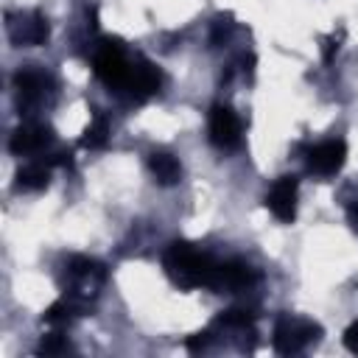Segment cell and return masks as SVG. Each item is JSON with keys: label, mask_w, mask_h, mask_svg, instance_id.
Returning <instances> with one entry per match:
<instances>
[{"label": "cell", "mask_w": 358, "mask_h": 358, "mask_svg": "<svg viewBox=\"0 0 358 358\" xmlns=\"http://www.w3.org/2000/svg\"><path fill=\"white\" fill-rule=\"evenodd\" d=\"M162 268L168 280L182 291L213 288L218 260L190 241H171L168 249L162 252Z\"/></svg>", "instance_id": "cell-1"}, {"label": "cell", "mask_w": 358, "mask_h": 358, "mask_svg": "<svg viewBox=\"0 0 358 358\" xmlns=\"http://www.w3.org/2000/svg\"><path fill=\"white\" fill-rule=\"evenodd\" d=\"M129 67H131V56L126 53L123 42L117 36H103L95 50H92V73L95 78L109 90V92H117L129 76Z\"/></svg>", "instance_id": "cell-2"}, {"label": "cell", "mask_w": 358, "mask_h": 358, "mask_svg": "<svg viewBox=\"0 0 358 358\" xmlns=\"http://www.w3.org/2000/svg\"><path fill=\"white\" fill-rule=\"evenodd\" d=\"M319 338H322V324L302 319V316H291V313L277 316L274 330H271V347L280 355H296L305 347L316 344Z\"/></svg>", "instance_id": "cell-3"}, {"label": "cell", "mask_w": 358, "mask_h": 358, "mask_svg": "<svg viewBox=\"0 0 358 358\" xmlns=\"http://www.w3.org/2000/svg\"><path fill=\"white\" fill-rule=\"evenodd\" d=\"M106 282V268L92 260V257H70L67 263V282H64V296L76 299L78 305H90V299L98 296V288Z\"/></svg>", "instance_id": "cell-4"}, {"label": "cell", "mask_w": 358, "mask_h": 358, "mask_svg": "<svg viewBox=\"0 0 358 358\" xmlns=\"http://www.w3.org/2000/svg\"><path fill=\"white\" fill-rule=\"evenodd\" d=\"M14 90H17V106H20V115H22V112H34V109H42L45 103H50V98L56 92V84L45 70L28 64V67L17 70Z\"/></svg>", "instance_id": "cell-5"}, {"label": "cell", "mask_w": 358, "mask_h": 358, "mask_svg": "<svg viewBox=\"0 0 358 358\" xmlns=\"http://www.w3.org/2000/svg\"><path fill=\"white\" fill-rule=\"evenodd\" d=\"M159 87H162L159 67L154 62H148L145 56H134L131 59V67H129V76H126L123 87L115 95L123 98V101H129V103H143L151 95H157Z\"/></svg>", "instance_id": "cell-6"}, {"label": "cell", "mask_w": 358, "mask_h": 358, "mask_svg": "<svg viewBox=\"0 0 358 358\" xmlns=\"http://www.w3.org/2000/svg\"><path fill=\"white\" fill-rule=\"evenodd\" d=\"M6 31H8V39H11L14 48H39L50 36V25H48V17L42 11L8 14Z\"/></svg>", "instance_id": "cell-7"}, {"label": "cell", "mask_w": 358, "mask_h": 358, "mask_svg": "<svg viewBox=\"0 0 358 358\" xmlns=\"http://www.w3.org/2000/svg\"><path fill=\"white\" fill-rule=\"evenodd\" d=\"M241 134H243V126H241V117L232 106L227 103H213L210 106V115H207V137L215 148L221 151H232L241 145Z\"/></svg>", "instance_id": "cell-8"}, {"label": "cell", "mask_w": 358, "mask_h": 358, "mask_svg": "<svg viewBox=\"0 0 358 358\" xmlns=\"http://www.w3.org/2000/svg\"><path fill=\"white\" fill-rule=\"evenodd\" d=\"M260 280L257 268L241 257H232V260H218V271H215V280H213V288L215 294H238V291H249L255 288Z\"/></svg>", "instance_id": "cell-9"}, {"label": "cell", "mask_w": 358, "mask_h": 358, "mask_svg": "<svg viewBox=\"0 0 358 358\" xmlns=\"http://www.w3.org/2000/svg\"><path fill=\"white\" fill-rule=\"evenodd\" d=\"M53 143V129L42 120H25L11 131L8 151L14 157H28V154H42Z\"/></svg>", "instance_id": "cell-10"}, {"label": "cell", "mask_w": 358, "mask_h": 358, "mask_svg": "<svg viewBox=\"0 0 358 358\" xmlns=\"http://www.w3.org/2000/svg\"><path fill=\"white\" fill-rule=\"evenodd\" d=\"M344 162H347V143L341 137L316 143L305 154V165L316 176H333V173H338L344 168Z\"/></svg>", "instance_id": "cell-11"}, {"label": "cell", "mask_w": 358, "mask_h": 358, "mask_svg": "<svg viewBox=\"0 0 358 358\" xmlns=\"http://www.w3.org/2000/svg\"><path fill=\"white\" fill-rule=\"evenodd\" d=\"M296 199H299V179L294 173H285L280 179H274L271 190L266 193V207L271 210V215L282 224H294L296 218Z\"/></svg>", "instance_id": "cell-12"}, {"label": "cell", "mask_w": 358, "mask_h": 358, "mask_svg": "<svg viewBox=\"0 0 358 358\" xmlns=\"http://www.w3.org/2000/svg\"><path fill=\"white\" fill-rule=\"evenodd\" d=\"M148 171H151L154 182L162 185V187H171V185H176L182 179V165L168 151H151L148 154Z\"/></svg>", "instance_id": "cell-13"}, {"label": "cell", "mask_w": 358, "mask_h": 358, "mask_svg": "<svg viewBox=\"0 0 358 358\" xmlns=\"http://www.w3.org/2000/svg\"><path fill=\"white\" fill-rule=\"evenodd\" d=\"M50 162L48 159H34V162H25L20 171H17V176H14V187L17 190H42V187H48V182H50Z\"/></svg>", "instance_id": "cell-14"}, {"label": "cell", "mask_w": 358, "mask_h": 358, "mask_svg": "<svg viewBox=\"0 0 358 358\" xmlns=\"http://www.w3.org/2000/svg\"><path fill=\"white\" fill-rule=\"evenodd\" d=\"M84 313H87L84 305H78V302L70 299V296H62V299H56V302L42 313V322L50 324L53 330H64L67 324H73L76 316H84Z\"/></svg>", "instance_id": "cell-15"}, {"label": "cell", "mask_w": 358, "mask_h": 358, "mask_svg": "<svg viewBox=\"0 0 358 358\" xmlns=\"http://www.w3.org/2000/svg\"><path fill=\"white\" fill-rule=\"evenodd\" d=\"M106 143H109V117H106L103 112H95V115L90 117V123L84 126V134H81L78 145H81V148H90V151H98V148H103Z\"/></svg>", "instance_id": "cell-16"}, {"label": "cell", "mask_w": 358, "mask_h": 358, "mask_svg": "<svg viewBox=\"0 0 358 358\" xmlns=\"http://www.w3.org/2000/svg\"><path fill=\"white\" fill-rule=\"evenodd\" d=\"M36 352L39 355H62V352H70V341H67V336L62 330H53V333L42 336Z\"/></svg>", "instance_id": "cell-17"}, {"label": "cell", "mask_w": 358, "mask_h": 358, "mask_svg": "<svg viewBox=\"0 0 358 358\" xmlns=\"http://www.w3.org/2000/svg\"><path fill=\"white\" fill-rule=\"evenodd\" d=\"M229 31H232V17H229V14H227V17H218V20L213 22L210 45H213V48H221V45L229 39Z\"/></svg>", "instance_id": "cell-18"}, {"label": "cell", "mask_w": 358, "mask_h": 358, "mask_svg": "<svg viewBox=\"0 0 358 358\" xmlns=\"http://www.w3.org/2000/svg\"><path fill=\"white\" fill-rule=\"evenodd\" d=\"M338 48H341V34H330V36H324V39H322V59L330 64V62L336 59Z\"/></svg>", "instance_id": "cell-19"}, {"label": "cell", "mask_w": 358, "mask_h": 358, "mask_svg": "<svg viewBox=\"0 0 358 358\" xmlns=\"http://www.w3.org/2000/svg\"><path fill=\"white\" fill-rule=\"evenodd\" d=\"M210 341H213V333H210V330H201V333H193V336L185 341V347H187L190 352H201V350L210 347Z\"/></svg>", "instance_id": "cell-20"}, {"label": "cell", "mask_w": 358, "mask_h": 358, "mask_svg": "<svg viewBox=\"0 0 358 358\" xmlns=\"http://www.w3.org/2000/svg\"><path fill=\"white\" fill-rule=\"evenodd\" d=\"M344 347H347L350 352H355V355H358V319L344 330Z\"/></svg>", "instance_id": "cell-21"}, {"label": "cell", "mask_w": 358, "mask_h": 358, "mask_svg": "<svg viewBox=\"0 0 358 358\" xmlns=\"http://www.w3.org/2000/svg\"><path fill=\"white\" fill-rule=\"evenodd\" d=\"M347 221H350V227L358 232V201H352V204L347 207Z\"/></svg>", "instance_id": "cell-22"}]
</instances>
